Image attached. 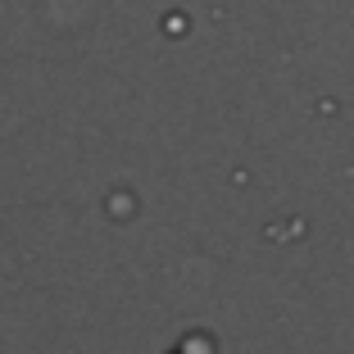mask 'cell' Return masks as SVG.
I'll return each mask as SVG.
<instances>
[{"mask_svg":"<svg viewBox=\"0 0 354 354\" xmlns=\"http://www.w3.org/2000/svg\"><path fill=\"white\" fill-rule=\"evenodd\" d=\"M173 354H191V350H187V345H177V350H173ZM205 354H214V350H205Z\"/></svg>","mask_w":354,"mask_h":354,"instance_id":"6da1fadb","label":"cell"}]
</instances>
